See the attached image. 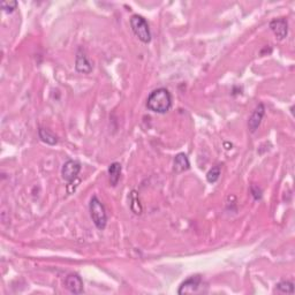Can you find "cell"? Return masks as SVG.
Listing matches in <instances>:
<instances>
[{"label": "cell", "instance_id": "6da1fadb", "mask_svg": "<svg viewBox=\"0 0 295 295\" xmlns=\"http://www.w3.org/2000/svg\"><path fill=\"white\" fill-rule=\"evenodd\" d=\"M172 106V96L165 88L152 91L147 99V107L156 113H166Z\"/></svg>", "mask_w": 295, "mask_h": 295}, {"label": "cell", "instance_id": "7a4b0ae2", "mask_svg": "<svg viewBox=\"0 0 295 295\" xmlns=\"http://www.w3.org/2000/svg\"><path fill=\"white\" fill-rule=\"evenodd\" d=\"M89 211L95 226H96L98 229H104L107 224L106 211H105L103 203H101L96 196H94V197L90 199Z\"/></svg>", "mask_w": 295, "mask_h": 295}, {"label": "cell", "instance_id": "3957f363", "mask_svg": "<svg viewBox=\"0 0 295 295\" xmlns=\"http://www.w3.org/2000/svg\"><path fill=\"white\" fill-rule=\"evenodd\" d=\"M131 27L135 36L141 40L142 43L148 44L151 40V32L149 28V25L143 16L135 14L131 19Z\"/></svg>", "mask_w": 295, "mask_h": 295}, {"label": "cell", "instance_id": "277c9868", "mask_svg": "<svg viewBox=\"0 0 295 295\" xmlns=\"http://www.w3.org/2000/svg\"><path fill=\"white\" fill-rule=\"evenodd\" d=\"M81 171V164L76 161H67L62 168V176L67 182H70L77 179V175Z\"/></svg>", "mask_w": 295, "mask_h": 295}, {"label": "cell", "instance_id": "5b68a950", "mask_svg": "<svg viewBox=\"0 0 295 295\" xmlns=\"http://www.w3.org/2000/svg\"><path fill=\"white\" fill-rule=\"evenodd\" d=\"M264 114H265V107H264L263 104H259L255 110L253 111L248 120V128L250 133H255L257 131V128L260 127L261 123H262Z\"/></svg>", "mask_w": 295, "mask_h": 295}, {"label": "cell", "instance_id": "8992f818", "mask_svg": "<svg viewBox=\"0 0 295 295\" xmlns=\"http://www.w3.org/2000/svg\"><path fill=\"white\" fill-rule=\"evenodd\" d=\"M270 28L274 33V36H276L279 40L286 38L287 37L288 23L286 19L280 18V19L272 20V21L270 22Z\"/></svg>", "mask_w": 295, "mask_h": 295}, {"label": "cell", "instance_id": "52a82bcc", "mask_svg": "<svg viewBox=\"0 0 295 295\" xmlns=\"http://www.w3.org/2000/svg\"><path fill=\"white\" fill-rule=\"evenodd\" d=\"M65 287L73 294L83 293V280L76 273H70L65 279Z\"/></svg>", "mask_w": 295, "mask_h": 295}, {"label": "cell", "instance_id": "ba28073f", "mask_svg": "<svg viewBox=\"0 0 295 295\" xmlns=\"http://www.w3.org/2000/svg\"><path fill=\"white\" fill-rule=\"evenodd\" d=\"M202 283V278L201 276H193L191 278H188L187 280H185L184 283L180 285V288H179L178 293L179 294H188V293H195L197 292L199 288V285Z\"/></svg>", "mask_w": 295, "mask_h": 295}, {"label": "cell", "instance_id": "9c48e42d", "mask_svg": "<svg viewBox=\"0 0 295 295\" xmlns=\"http://www.w3.org/2000/svg\"><path fill=\"white\" fill-rule=\"evenodd\" d=\"M75 69L79 73H82V74H89L93 72V64L90 63V60L88 59L86 53H84L81 49L77 51V54H76Z\"/></svg>", "mask_w": 295, "mask_h": 295}, {"label": "cell", "instance_id": "30bf717a", "mask_svg": "<svg viewBox=\"0 0 295 295\" xmlns=\"http://www.w3.org/2000/svg\"><path fill=\"white\" fill-rule=\"evenodd\" d=\"M189 167H191V163H189L187 155L180 152L175 156L174 162H173V169L175 173H182L189 169Z\"/></svg>", "mask_w": 295, "mask_h": 295}, {"label": "cell", "instance_id": "8fae6325", "mask_svg": "<svg viewBox=\"0 0 295 295\" xmlns=\"http://www.w3.org/2000/svg\"><path fill=\"white\" fill-rule=\"evenodd\" d=\"M120 175H121V165L119 163H113V164H111L110 167H108V176H110V182L113 187L114 186H117L118 182H119Z\"/></svg>", "mask_w": 295, "mask_h": 295}, {"label": "cell", "instance_id": "7c38bea8", "mask_svg": "<svg viewBox=\"0 0 295 295\" xmlns=\"http://www.w3.org/2000/svg\"><path fill=\"white\" fill-rule=\"evenodd\" d=\"M38 135H39V138L44 142V143H46L49 145H56L58 143V137L49 130H45V128H39Z\"/></svg>", "mask_w": 295, "mask_h": 295}, {"label": "cell", "instance_id": "4fadbf2b", "mask_svg": "<svg viewBox=\"0 0 295 295\" xmlns=\"http://www.w3.org/2000/svg\"><path fill=\"white\" fill-rule=\"evenodd\" d=\"M276 291L278 293H288V294H293V283H291V281H281L277 285Z\"/></svg>", "mask_w": 295, "mask_h": 295}, {"label": "cell", "instance_id": "5bb4252c", "mask_svg": "<svg viewBox=\"0 0 295 295\" xmlns=\"http://www.w3.org/2000/svg\"><path fill=\"white\" fill-rule=\"evenodd\" d=\"M219 176H220V166L217 165L208 172V174H206V180H208V182H210V184H215V182L219 179Z\"/></svg>", "mask_w": 295, "mask_h": 295}, {"label": "cell", "instance_id": "9a60e30c", "mask_svg": "<svg viewBox=\"0 0 295 295\" xmlns=\"http://www.w3.org/2000/svg\"><path fill=\"white\" fill-rule=\"evenodd\" d=\"M0 6H1L2 11L4 12L11 13L14 11V9H16V7H18V2L16 1H4L0 4Z\"/></svg>", "mask_w": 295, "mask_h": 295}, {"label": "cell", "instance_id": "2e32d148", "mask_svg": "<svg viewBox=\"0 0 295 295\" xmlns=\"http://www.w3.org/2000/svg\"><path fill=\"white\" fill-rule=\"evenodd\" d=\"M252 194L255 199H260L262 197V191L259 188V186H255V185L252 186Z\"/></svg>", "mask_w": 295, "mask_h": 295}]
</instances>
